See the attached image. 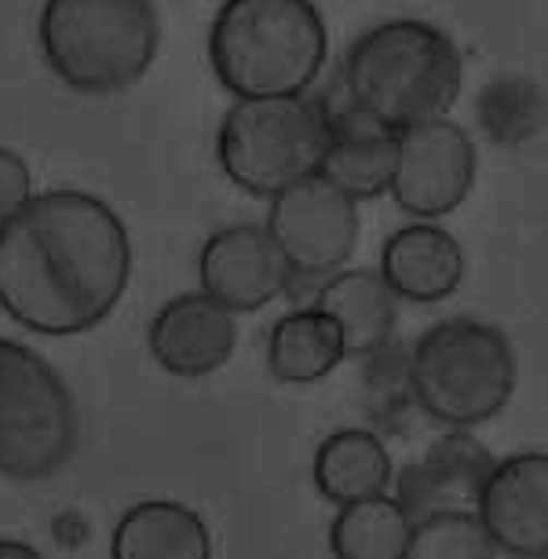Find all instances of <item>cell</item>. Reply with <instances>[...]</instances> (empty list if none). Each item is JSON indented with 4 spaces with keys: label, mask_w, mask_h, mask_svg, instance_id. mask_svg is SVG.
<instances>
[{
    "label": "cell",
    "mask_w": 548,
    "mask_h": 559,
    "mask_svg": "<svg viewBox=\"0 0 548 559\" xmlns=\"http://www.w3.org/2000/svg\"><path fill=\"white\" fill-rule=\"evenodd\" d=\"M129 278V227L99 194L40 191L0 224V308L37 336L96 330Z\"/></svg>",
    "instance_id": "6da1fadb"
},
{
    "label": "cell",
    "mask_w": 548,
    "mask_h": 559,
    "mask_svg": "<svg viewBox=\"0 0 548 559\" xmlns=\"http://www.w3.org/2000/svg\"><path fill=\"white\" fill-rule=\"evenodd\" d=\"M465 84V62L446 29L428 19H384L347 48L352 110L388 132L446 118Z\"/></svg>",
    "instance_id": "7a4b0ae2"
},
{
    "label": "cell",
    "mask_w": 548,
    "mask_h": 559,
    "mask_svg": "<svg viewBox=\"0 0 548 559\" xmlns=\"http://www.w3.org/2000/svg\"><path fill=\"white\" fill-rule=\"evenodd\" d=\"M330 56L314 0H224L209 29V62L235 99L303 96Z\"/></svg>",
    "instance_id": "3957f363"
},
{
    "label": "cell",
    "mask_w": 548,
    "mask_h": 559,
    "mask_svg": "<svg viewBox=\"0 0 548 559\" xmlns=\"http://www.w3.org/2000/svg\"><path fill=\"white\" fill-rule=\"evenodd\" d=\"M37 45L48 70L84 96H114L146 78L162 48L154 0H45Z\"/></svg>",
    "instance_id": "277c9868"
},
{
    "label": "cell",
    "mask_w": 548,
    "mask_h": 559,
    "mask_svg": "<svg viewBox=\"0 0 548 559\" xmlns=\"http://www.w3.org/2000/svg\"><path fill=\"white\" fill-rule=\"evenodd\" d=\"M520 366L512 341L479 319H446L417 336L406 358V392L420 414L446 428L487 425L512 403Z\"/></svg>",
    "instance_id": "5b68a950"
},
{
    "label": "cell",
    "mask_w": 548,
    "mask_h": 559,
    "mask_svg": "<svg viewBox=\"0 0 548 559\" xmlns=\"http://www.w3.org/2000/svg\"><path fill=\"white\" fill-rule=\"evenodd\" d=\"M78 403L59 369L34 347L0 336V476L40 483L73 461Z\"/></svg>",
    "instance_id": "8992f818"
},
{
    "label": "cell",
    "mask_w": 548,
    "mask_h": 559,
    "mask_svg": "<svg viewBox=\"0 0 548 559\" xmlns=\"http://www.w3.org/2000/svg\"><path fill=\"white\" fill-rule=\"evenodd\" d=\"M330 114L308 96L238 99L216 132V162L238 191L271 198L319 173Z\"/></svg>",
    "instance_id": "52a82bcc"
},
{
    "label": "cell",
    "mask_w": 548,
    "mask_h": 559,
    "mask_svg": "<svg viewBox=\"0 0 548 559\" xmlns=\"http://www.w3.org/2000/svg\"><path fill=\"white\" fill-rule=\"evenodd\" d=\"M263 230L271 235L289 278H330L352 260L362 219L358 202L314 173L271 198Z\"/></svg>",
    "instance_id": "ba28073f"
},
{
    "label": "cell",
    "mask_w": 548,
    "mask_h": 559,
    "mask_svg": "<svg viewBox=\"0 0 548 559\" xmlns=\"http://www.w3.org/2000/svg\"><path fill=\"white\" fill-rule=\"evenodd\" d=\"M476 140L450 118H428L395 132V173L388 194L414 219H439L465 205L476 187Z\"/></svg>",
    "instance_id": "9c48e42d"
},
{
    "label": "cell",
    "mask_w": 548,
    "mask_h": 559,
    "mask_svg": "<svg viewBox=\"0 0 548 559\" xmlns=\"http://www.w3.org/2000/svg\"><path fill=\"white\" fill-rule=\"evenodd\" d=\"M476 520L498 552L515 559L548 556V457L541 450L493 461L476 498Z\"/></svg>",
    "instance_id": "30bf717a"
},
{
    "label": "cell",
    "mask_w": 548,
    "mask_h": 559,
    "mask_svg": "<svg viewBox=\"0 0 548 559\" xmlns=\"http://www.w3.org/2000/svg\"><path fill=\"white\" fill-rule=\"evenodd\" d=\"M202 293L230 314H257L289 286V271L263 224H230L198 252Z\"/></svg>",
    "instance_id": "8fae6325"
},
{
    "label": "cell",
    "mask_w": 548,
    "mask_h": 559,
    "mask_svg": "<svg viewBox=\"0 0 548 559\" xmlns=\"http://www.w3.org/2000/svg\"><path fill=\"white\" fill-rule=\"evenodd\" d=\"M490 468L493 453L468 428H450L392 479L395 501L414 523L436 512H472Z\"/></svg>",
    "instance_id": "7c38bea8"
},
{
    "label": "cell",
    "mask_w": 548,
    "mask_h": 559,
    "mask_svg": "<svg viewBox=\"0 0 548 559\" xmlns=\"http://www.w3.org/2000/svg\"><path fill=\"white\" fill-rule=\"evenodd\" d=\"M146 344L165 373L194 381L227 366L238 344V322L209 293H179L154 314Z\"/></svg>",
    "instance_id": "4fadbf2b"
},
{
    "label": "cell",
    "mask_w": 548,
    "mask_h": 559,
    "mask_svg": "<svg viewBox=\"0 0 548 559\" xmlns=\"http://www.w3.org/2000/svg\"><path fill=\"white\" fill-rule=\"evenodd\" d=\"M377 274L395 293V300L439 304L453 297L465 282V249L446 227L417 219L388 235Z\"/></svg>",
    "instance_id": "5bb4252c"
},
{
    "label": "cell",
    "mask_w": 548,
    "mask_h": 559,
    "mask_svg": "<svg viewBox=\"0 0 548 559\" xmlns=\"http://www.w3.org/2000/svg\"><path fill=\"white\" fill-rule=\"evenodd\" d=\"M395 173V132L381 129L362 114L330 118V143L319 162V176L352 202L384 198Z\"/></svg>",
    "instance_id": "9a60e30c"
},
{
    "label": "cell",
    "mask_w": 548,
    "mask_h": 559,
    "mask_svg": "<svg viewBox=\"0 0 548 559\" xmlns=\"http://www.w3.org/2000/svg\"><path fill=\"white\" fill-rule=\"evenodd\" d=\"M110 559H213V534L183 501H140L110 534Z\"/></svg>",
    "instance_id": "2e32d148"
},
{
    "label": "cell",
    "mask_w": 548,
    "mask_h": 559,
    "mask_svg": "<svg viewBox=\"0 0 548 559\" xmlns=\"http://www.w3.org/2000/svg\"><path fill=\"white\" fill-rule=\"evenodd\" d=\"M314 308L325 311L341 325L347 355H373L381 347L392 344L395 325H398V300L395 293L384 286V278L377 271H336L325 278L319 289Z\"/></svg>",
    "instance_id": "e0dca14e"
},
{
    "label": "cell",
    "mask_w": 548,
    "mask_h": 559,
    "mask_svg": "<svg viewBox=\"0 0 548 559\" xmlns=\"http://www.w3.org/2000/svg\"><path fill=\"white\" fill-rule=\"evenodd\" d=\"M311 479L330 504H352L388 493L395 479L392 453L370 428H341L325 436L314 450Z\"/></svg>",
    "instance_id": "ac0fdd59"
},
{
    "label": "cell",
    "mask_w": 548,
    "mask_h": 559,
    "mask_svg": "<svg viewBox=\"0 0 548 559\" xmlns=\"http://www.w3.org/2000/svg\"><path fill=\"white\" fill-rule=\"evenodd\" d=\"M347 358L344 333L330 314L311 308L286 311L271 325L267 369L282 384H314Z\"/></svg>",
    "instance_id": "d6986e66"
},
{
    "label": "cell",
    "mask_w": 548,
    "mask_h": 559,
    "mask_svg": "<svg viewBox=\"0 0 548 559\" xmlns=\"http://www.w3.org/2000/svg\"><path fill=\"white\" fill-rule=\"evenodd\" d=\"M414 520L388 493L341 504L330 523L333 559H403Z\"/></svg>",
    "instance_id": "ffe728a7"
},
{
    "label": "cell",
    "mask_w": 548,
    "mask_h": 559,
    "mask_svg": "<svg viewBox=\"0 0 548 559\" xmlns=\"http://www.w3.org/2000/svg\"><path fill=\"white\" fill-rule=\"evenodd\" d=\"M476 121L483 135H490L498 146H523L537 140L545 129L541 84L523 78V73L487 81L476 99Z\"/></svg>",
    "instance_id": "44dd1931"
},
{
    "label": "cell",
    "mask_w": 548,
    "mask_h": 559,
    "mask_svg": "<svg viewBox=\"0 0 548 559\" xmlns=\"http://www.w3.org/2000/svg\"><path fill=\"white\" fill-rule=\"evenodd\" d=\"M403 559H498L476 512H436L414 523Z\"/></svg>",
    "instance_id": "7402d4cb"
},
{
    "label": "cell",
    "mask_w": 548,
    "mask_h": 559,
    "mask_svg": "<svg viewBox=\"0 0 548 559\" xmlns=\"http://www.w3.org/2000/svg\"><path fill=\"white\" fill-rule=\"evenodd\" d=\"M34 198V173L26 157L0 146V224H8Z\"/></svg>",
    "instance_id": "603a6c76"
},
{
    "label": "cell",
    "mask_w": 548,
    "mask_h": 559,
    "mask_svg": "<svg viewBox=\"0 0 548 559\" xmlns=\"http://www.w3.org/2000/svg\"><path fill=\"white\" fill-rule=\"evenodd\" d=\"M0 559H45L34 545L19 542V537H0Z\"/></svg>",
    "instance_id": "cb8c5ba5"
}]
</instances>
